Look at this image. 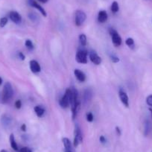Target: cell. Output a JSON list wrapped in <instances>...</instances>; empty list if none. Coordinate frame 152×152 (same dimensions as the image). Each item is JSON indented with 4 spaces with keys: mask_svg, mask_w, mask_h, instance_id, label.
I'll list each match as a JSON object with an SVG mask.
<instances>
[{
    "mask_svg": "<svg viewBox=\"0 0 152 152\" xmlns=\"http://www.w3.org/2000/svg\"><path fill=\"white\" fill-rule=\"evenodd\" d=\"M87 52L84 49L78 51V52L76 53L75 59L77 62L79 64H87Z\"/></svg>",
    "mask_w": 152,
    "mask_h": 152,
    "instance_id": "obj_6",
    "label": "cell"
},
{
    "mask_svg": "<svg viewBox=\"0 0 152 152\" xmlns=\"http://www.w3.org/2000/svg\"><path fill=\"white\" fill-rule=\"evenodd\" d=\"M86 19H87V15L84 11H81V10H78L75 13V22L76 26H81L83 23L85 22Z\"/></svg>",
    "mask_w": 152,
    "mask_h": 152,
    "instance_id": "obj_5",
    "label": "cell"
},
{
    "mask_svg": "<svg viewBox=\"0 0 152 152\" xmlns=\"http://www.w3.org/2000/svg\"><path fill=\"white\" fill-rule=\"evenodd\" d=\"M107 14L105 11H100L98 14V21L100 23H104L107 20Z\"/></svg>",
    "mask_w": 152,
    "mask_h": 152,
    "instance_id": "obj_14",
    "label": "cell"
},
{
    "mask_svg": "<svg viewBox=\"0 0 152 152\" xmlns=\"http://www.w3.org/2000/svg\"><path fill=\"white\" fill-rule=\"evenodd\" d=\"M2 84V78L0 77V85H1Z\"/></svg>",
    "mask_w": 152,
    "mask_h": 152,
    "instance_id": "obj_36",
    "label": "cell"
},
{
    "mask_svg": "<svg viewBox=\"0 0 152 152\" xmlns=\"http://www.w3.org/2000/svg\"><path fill=\"white\" fill-rule=\"evenodd\" d=\"M34 112L37 114V116L40 118L43 116V114L45 113V109L42 106L37 105V106H36L34 107Z\"/></svg>",
    "mask_w": 152,
    "mask_h": 152,
    "instance_id": "obj_15",
    "label": "cell"
},
{
    "mask_svg": "<svg viewBox=\"0 0 152 152\" xmlns=\"http://www.w3.org/2000/svg\"><path fill=\"white\" fill-rule=\"evenodd\" d=\"M74 136L75 137L73 145H74L75 147H77V146H78V145H79L80 143L82 142L83 141L82 133H81V130L78 124H75V126Z\"/></svg>",
    "mask_w": 152,
    "mask_h": 152,
    "instance_id": "obj_3",
    "label": "cell"
},
{
    "mask_svg": "<svg viewBox=\"0 0 152 152\" xmlns=\"http://www.w3.org/2000/svg\"><path fill=\"white\" fill-rule=\"evenodd\" d=\"M93 119H94V117H93V115L92 113H88L87 114V121L89 122H91L93 121Z\"/></svg>",
    "mask_w": 152,
    "mask_h": 152,
    "instance_id": "obj_27",
    "label": "cell"
},
{
    "mask_svg": "<svg viewBox=\"0 0 152 152\" xmlns=\"http://www.w3.org/2000/svg\"><path fill=\"white\" fill-rule=\"evenodd\" d=\"M71 95H72V90L71 88H68L66 90V93L62 98L60 100L59 104L60 106L62 108H67L70 105V102H71Z\"/></svg>",
    "mask_w": 152,
    "mask_h": 152,
    "instance_id": "obj_2",
    "label": "cell"
},
{
    "mask_svg": "<svg viewBox=\"0 0 152 152\" xmlns=\"http://www.w3.org/2000/svg\"><path fill=\"white\" fill-rule=\"evenodd\" d=\"M25 45H26V46L28 49H31V50H32V49H34V44H33V43H32V41L31 40H26V43H25Z\"/></svg>",
    "mask_w": 152,
    "mask_h": 152,
    "instance_id": "obj_25",
    "label": "cell"
},
{
    "mask_svg": "<svg viewBox=\"0 0 152 152\" xmlns=\"http://www.w3.org/2000/svg\"><path fill=\"white\" fill-rule=\"evenodd\" d=\"M99 140H100V142L102 143V144H104V143H106L107 142V140L105 139V137H104V136H101L100 138H99Z\"/></svg>",
    "mask_w": 152,
    "mask_h": 152,
    "instance_id": "obj_32",
    "label": "cell"
},
{
    "mask_svg": "<svg viewBox=\"0 0 152 152\" xmlns=\"http://www.w3.org/2000/svg\"><path fill=\"white\" fill-rule=\"evenodd\" d=\"M109 32L111 37H112V41L114 46H116V47L121 46V44H122V38L119 36L118 32L113 28H110Z\"/></svg>",
    "mask_w": 152,
    "mask_h": 152,
    "instance_id": "obj_4",
    "label": "cell"
},
{
    "mask_svg": "<svg viewBox=\"0 0 152 152\" xmlns=\"http://www.w3.org/2000/svg\"><path fill=\"white\" fill-rule=\"evenodd\" d=\"M149 111H150L151 113V116H152V109L151 108H149Z\"/></svg>",
    "mask_w": 152,
    "mask_h": 152,
    "instance_id": "obj_38",
    "label": "cell"
},
{
    "mask_svg": "<svg viewBox=\"0 0 152 152\" xmlns=\"http://www.w3.org/2000/svg\"><path fill=\"white\" fill-rule=\"evenodd\" d=\"M79 40L80 43L82 46H85L87 45V37H86L85 34H81L79 36Z\"/></svg>",
    "mask_w": 152,
    "mask_h": 152,
    "instance_id": "obj_21",
    "label": "cell"
},
{
    "mask_svg": "<svg viewBox=\"0 0 152 152\" xmlns=\"http://www.w3.org/2000/svg\"><path fill=\"white\" fill-rule=\"evenodd\" d=\"M110 60L112 61V62H113V63L119 62V58H118L116 55H110Z\"/></svg>",
    "mask_w": 152,
    "mask_h": 152,
    "instance_id": "obj_26",
    "label": "cell"
},
{
    "mask_svg": "<svg viewBox=\"0 0 152 152\" xmlns=\"http://www.w3.org/2000/svg\"><path fill=\"white\" fill-rule=\"evenodd\" d=\"M30 69L31 70L32 72L34 73H37L40 72V70H41V68H40V66L39 64V63L37 61H34V60H32V61H30Z\"/></svg>",
    "mask_w": 152,
    "mask_h": 152,
    "instance_id": "obj_12",
    "label": "cell"
},
{
    "mask_svg": "<svg viewBox=\"0 0 152 152\" xmlns=\"http://www.w3.org/2000/svg\"><path fill=\"white\" fill-rule=\"evenodd\" d=\"M119 96L120 98V100L122 102V103L125 105L126 107H129V99H128V96L127 95V93H125L124 90H120L119 92Z\"/></svg>",
    "mask_w": 152,
    "mask_h": 152,
    "instance_id": "obj_10",
    "label": "cell"
},
{
    "mask_svg": "<svg viewBox=\"0 0 152 152\" xmlns=\"http://www.w3.org/2000/svg\"><path fill=\"white\" fill-rule=\"evenodd\" d=\"M116 134H118L119 136L121 135V130L119 127H116Z\"/></svg>",
    "mask_w": 152,
    "mask_h": 152,
    "instance_id": "obj_33",
    "label": "cell"
},
{
    "mask_svg": "<svg viewBox=\"0 0 152 152\" xmlns=\"http://www.w3.org/2000/svg\"><path fill=\"white\" fill-rule=\"evenodd\" d=\"M119 4H118L117 2L114 1V2L112 3V5H111V11H112L113 13H116L119 11Z\"/></svg>",
    "mask_w": 152,
    "mask_h": 152,
    "instance_id": "obj_22",
    "label": "cell"
},
{
    "mask_svg": "<svg viewBox=\"0 0 152 152\" xmlns=\"http://www.w3.org/2000/svg\"><path fill=\"white\" fill-rule=\"evenodd\" d=\"M38 1L41 2V3H46L49 0H38Z\"/></svg>",
    "mask_w": 152,
    "mask_h": 152,
    "instance_id": "obj_35",
    "label": "cell"
},
{
    "mask_svg": "<svg viewBox=\"0 0 152 152\" xmlns=\"http://www.w3.org/2000/svg\"><path fill=\"white\" fill-rule=\"evenodd\" d=\"M28 4L30 6L33 7V8H35L36 9H37L38 11H40L42 14H43V17H46L47 14H46V11L44 10V8L41 6L40 5L37 3V2L35 1V0H28Z\"/></svg>",
    "mask_w": 152,
    "mask_h": 152,
    "instance_id": "obj_8",
    "label": "cell"
},
{
    "mask_svg": "<svg viewBox=\"0 0 152 152\" xmlns=\"http://www.w3.org/2000/svg\"><path fill=\"white\" fill-rule=\"evenodd\" d=\"M74 74L75 76L76 77V78H77L79 81H81V82H84V81H86L85 74H84L81 70L76 69L74 71Z\"/></svg>",
    "mask_w": 152,
    "mask_h": 152,
    "instance_id": "obj_13",
    "label": "cell"
},
{
    "mask_svg": "<svg viewBox=\"0 0 152 152\" xmlns=\"http://www.w3.org/2000/svg\"><path fill=\"white\" fill-rule=\"evenodd\" d=\"M9 17L11 21L13 23H16V24H19L22 21L21 15L18 12H17V11H11L9 14Z\"/></svg>",
    "mask_w": 152,
    "mask_h": 152,
    "instance_id": "obj_11",
    "label": "cell"
},
{
    "mask_svg": "<svg viewBox=\"0 0 152 152\" xmlns=\"http://www.w3.org/2000/svg\"><path fill=\"white\" fill-rule=\"evenodd\" d=\"M1 123L5 128H8L12 123V117L8 114H3L1 117Z\"/></svg>",
    "mask_w": 152,
    "mask_h": 152,
    "instance_id": "obj_7",
    "label": "cell"
},
{
    "mask_svg": "<svg viewBox=\"0 0 152 152\" xmlns=\"http://www.w3.org/2000/svg\"><path fill=\"white\" fill-rule=\"evenodd\" d=\"M146 103L148 106L152 107V95L148 96L147 99H146Z\"/></svg>",
    "mask_w": 152,
    "mask_h": 152,
    "instance_id": "obj_29",
    "label": "cell"
},
{
    "mask_svg": "<svg viewBox=\"0 0 152 152\" xmlns=\"http://www.w3.org/2000/svg\"><path fill=\"white\" fill-rule=\"evenodd\" d=\"M8 20L7 17H2V18L0 19V27L4 28L8 23Z\"/></svg>",
    "mask_w": 152,
    "mask_h": 152,
    "instance_id": "obj_24",
    "label": "cell"
},
{
    "mask_svg": "<svg viewBox=\"0 0 152 152\" xmlns=\"http://www.w3.org/2000/svg\"><path fill=\"white\" fill-rule=\"evenodd\" d=\"M92 96H93V92L90 89H87V90L84 91V102H87L91 100Z\"/></svg>",
    "mask_w": 152,
    "mask_h": 152,
    "instance_id": "obj_17",
    "label": "cell"
},
{
    "mask_svg": "<svg viewBox=\"0 0 152 152\" xmlns=\"http://www.w3.org/2000/svg\"><path fill=\"white\" fill-rule=\"evenodd\" d=\"M21 130L23 131H26V125H25V124H23V125H21Z\"/></svg>",
    "mask_w": 152,
    "mask_h": 152,
    "instance_id": "obj_34",
    "label": "cell"
},
{
    "mask_svg": "<svg viewBox=\"0 0 152 152\" xmlns=\"http://www.w3.org/2000/svg\"><path fill=\"white\" fill-rule=\"evenodd\" d=\"M9 140H10V144H11V148H12L14 151H19L18 145H17V142L15 141V138H14V134H11V135H10Z\"/></svg>",
    "mask_w": 152,
    "mask_h": 152,
    "instance_id": "obj_18",
    "label": "cell"
},
{
    "mask_svg": "<svg viewBox=\"0 0 152 152\" xmlns=\"http://www.w3.org/2000/svg\"><path fill=\"white\" fill-rule=\"evenodd\" d=\"M28 18L30 19L31 21H32L33 23H37V22L39 21V16H38L36 13H29Z\"/></svg>",
    "mask_w": 152,
    "mask_h": 152,
    "instance_id": "obj_20",
    "label": "cell"
},
{
    "mask_svg": "<svg viewBox=\"0 0 152 152\" xmlns=\"http://www.w3.org/2000/svg\"><path fill=\"white\" fill-rule=\"evenodd\" d=\"M0 152H8V151H7L6 150H5V149H2V150L0 151Z\"/></svg>",
    "mask_w": 152,
    "mask_h": 152,
    "instance_id": "obj_37",
    "label": "cell"
},
{
    "mask_svg": "<svg viewBox=\"0 0 152 152\" xmlns=\"http://www.w3.org/2000/svg\"><path fill=\"white\" fill-rule=\"evenodd\" d=\"M89 57H90V61L96 65H99L102 63V58L97 55V53L95 51H91L89 53Z\"/></svg>",
    "mask_w": 152,
    "mask_h": 152,
    "instance_id": "obj_9",
    "label": "cell"
},
{
    "mask_svg": "<svg viewBox=\"0 0 152 152\" xmlns=\"http://www.w3.org/2000/svg\"><path fill=\"white\" fill-rule=\"evenodd\" d=\"M18 56H19V58H20V59L22 60V61H24V60L26 59V56H25L24 54H23V52H18Z\"/></svg>",
    "mask_w": 152,
    "mask_h": 152,
    "instance_id": "obj_31",
    "label": "cell"
},
{
    "mask_svg": "<svg viewBox=\"0 0 152 152\" xmlns=\"http://www.w3.org/2000/svg\"><path fill=\"white\" fill-rule=\"evenodd\" d=\"M151 129V122L148 120H146L145 122L144 125V135L148 136L150 133Z\"/></svg>",
    "mask_w": 152,
    "mask_h": 152,
    "instance_id": "obj_19",
    "label": "cell"
},
{
    "mask_svg": "<svg viewBox=\"0 0 152 152\" xmlns=\"http://www.w3.org/2000/svg\"><path fill=\"white\" fill-rule=\"evenodd\" d=\"M125 43L128 46L131 48H134V40L132 38H128L126 40H125Z\"/></svg>",
    "mask_w": 152,
    "mask_h": 152,
    "instance_id": "obj_23",
    "label": "cell"
},
{
    "mask_svg": "<svg viewBox=\"0 0 152 152\" xmlns=\"http://www.w3.org/2000/svg\"><path fill=\"white\" fill-rule=\"evenodd\" d=\"M18 152H33L32 149L28 147H23L18 151Z\"/></svg>",
    "mask_w": 152,
    "mask_h": 152,
    "instance_id": "obj_28",
    "label": "cell"
},
{
    "mask_svg": "<svg viewBox=\"0 0 152 152\" xmlns=\"http://www.w3.org/2000/svg\"><path fill=\"white\" fill-rule=\"evenodd\" d=\"M22 107V102L20 100H17L15 102V107L17 109H20Z\"/></svg>",
    "mask_w": 152,
    "mask_h": 152,
    "instance_id": "obj_30",
    "label": "cell"
},
{
    "mask_svg": "<svg viewBox=\"0 0 152 152\" xmlns=\"http://www.w3.org/2000/svg\"><path fill=\"white\" fill-rule=\"evenodd\" d=\"M63 144H64V148H65V151H72V144L70 140L66 137H64L62 139Z\"/></svg>",
    "mask_w": 152,
    "mask_h": 152,
    "instance_id": "obj_16",
    "label": "cell"
},
{
    "mask_svg": "<svg viewBox=\"0 0 152 152\" xmlns=\"http://www.w3.org/2000/svg\"><path fill=\"white\" fill-rule=\"evenodd\" d=\"M65 152H72V151H65Z\"/></svg>",
    "mask_w": 152,
    "mask_h": 152,
    "instance_id": "obj_39",
    "label": "cell"
},
{
    "mask_svg": "<svg viewBox=\"0 0 152 152\" xmlns=\"http://www.w3.org/2000/svg\"><path fill=\"white\" fill-rule=\"evenodd\" d=\"M14 96V90L11 83L6 82L4 85L2 95V102L3 104H6L12 99Z\"/></svg>",
    "mask_w": 152,
    "mask_h": 152,
    "instance_id": "obj_1",
    "label": "cell"
}]
</instances>
